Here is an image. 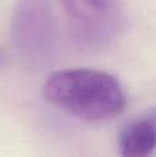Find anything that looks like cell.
<instances>
[{"label": "cell", "instance_id": "obj_1", "mask_svg": "<svg viewBox=\"0 0 156 157\" xmlns=\"http://www.w3.org/2000/svg\"><path fill=\"white\" fill-rule=\"evenodd\" d=\"M43 97L86 121L115 119L126 108V95L119 81L112 75L96 69L55 72L44 83Z\"/></svg>", "mask_w": 156, "mask_h": 157}, {"label": "cell", "instance_id": "obj_2", "mask_svg": "<svg viewBox=\"0 0 156 157\" xmlns=\"http://www.w3.org/2000/svg\"><path fill=\"white\" fill-rule=\"evenodd\" d=\"M11 41L32 61L51 57L55 47V21L50 0H19L11 17Z\"/></svg>", "mask_w": 156, "mask_h": 157}, {"label": "cell", "instance_id": "obj_3", "mask_svg": "<svg viewBox=\"0 0 156 157\" xmlns=\"http://www.w3.org/2000/svg\"><path fill=\"white\" fill-rule=\"evenodd\" d=\"M71 35L83 46H101L118 33L122 0H60Z\"/></svg>", "mask_w": 156, "mask_h": 157}, {"label": "cell", "instance_id": "obj_4", "mask_svg": "<svg viewBox=\"0 0 156 157\" xmlns=\"http://www.w3.org/2000/svg\"><path fill=\"white\" fill-rule=\"evenodd\" d=\"M156 147V123L141 119L131 123L120 136V152L123 156H148Z\"/></svg>", "mask_w": 156, "mask_h": 157}, {"label": "cell", "instance_id": "obj_5", "mask_svg": "<svg viewBox=\"0 0 156 157\" xmlns=\"http://www.w3.org/2000/svg\"><path fill=\"white\" fill-rule=\"evenodd\" d=\"M3 63V54H2V51H0V65Z\"/></svg>", "mask_w": 156, "mask_h": 157}]
</instances>
